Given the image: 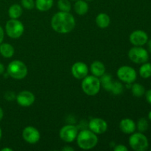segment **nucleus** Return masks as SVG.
Masks as SVG:
<instances>
[{
  "instance_id": "nucleus-1",
  "label": "nucleus",
  "mask_w": 151,
  "mask_h": 151,
  "mask_svg": "<svg viewBox=\"0 0 151 151\" xmlns=\"http://www.w3.org/2000/svg\"><path fill=\"white\" fill-rule=\"evenodd\" d=\"M51 26L55 32L66 34L75 28V19L69 12H58L52 18Z\"/></svg>"
},
{
  "instance_id": "nucleus-2",
  "label": "nucleus",
  "mask_w": 151,
  "mask_h": 151,
  "mask_svg": "<svg viewBox=\"0 0 151 151\" xmlns=\"http://www.w3.org/2000/svg\"><path fill=\"white\" fill-rule=\"evenodd\" d=\"M77 143L80 148L83 150H90L97 145L98 138L97 134L91 130H83L77 136Z\"/></svg>"
},
{
  "instance_id": "nucleus-3",
  "label": "nucleus",
  "mask_w": 151,
  "mask_h": 151,
  "mask_svg": "<svg viewBox=\"0 0 151 151\" xmlns=\"http://www.w3.org/2000/svg\"><path fill=\"white\" fill-rule=\"evenodd\" d=\"M81 87L86 94L88 96H94L100 91L101 88L100 81L94 75H87L83 79Z\"/></svg>"
},
{
  "instance_id": "nucleus-4",
  "label": "nucleus",
  "mask_w": 151,
  "mask_h": 151,
  "mask_svg": "<svg viewBox=\"0 0 151 151\" xmlns=\"http://www.w3.org/2000/svg\"><path fill=\"white\" fill-rule=\"evenodd\" d=\"M7 73L13 79L22 80L27 75V67L24 62L15 60L8 64Z\"/></svg>"
},
{
  "instance_id": "nucleus-5",
  "label": "nucleus",
  "mask_w": 151,
  "mask_h": 151,
  "mask_svg": "<svg viewBox=\"0 0 151 151\" xmlns=\"http://www.w3.org/2000/svg\"><path fill=\"white\" fill-rule=\"evenodd\" d=\"M129 145L135 151H145L149 146V142L142 133H133L129 138Z\"/></svg>"
},
{
  "instance_id": "nucleus-6",
  "label": "nucleus",
  "mask_w": 151,
  "mask_h": 151,
  "mask_svg": "<svg viewBox=\"0 0 151 151\" xmlns=\"http://www.w3.org/2000/svg\"><path fill=\"white\" fill-rule=\"evenodd\" d=\"M24 27L18 19H10L5 24V32L10 38L16 39L20 38L24 33Z\"/></svg>"
},
{
  "instance_id": "nucleus-7",
  "label": "nucleus",
  "mask_w": 151,
  "mask_h": 151,
  "mask_svg": "<svg viewBox=\"0 0 151 151\" xmlns=\"http://www.w3.org/2000/svg\"><path fill=\"white\" fill-rule=\"evenodd\" d=\"M128 58L131 61L137 64H142L148 60L149 53L143 47L134 46L128 52Z\"/></svg>"
},
{
  "instance_id": "nucleus-8",
  "label": "nucleus",
  "mask_w": 151,
  "mask_h": 151,
  "mask_svg": "<svg viewBox=\"0 0 151 151\" xmlns=\"http://www.w3.org/2000/svg\"><path fill=\"white\" fill-rule=\"evenodd\" d=\"M118 78L125 83H133L137 80V74L135 69L129 66H122L116 72Z\"/></svg>"
},
{
  "instance_id": "nucleus-9",
  "label": "nucleus",
  "mask_w": 151,
  "mask_h": 151,
  "mask_svg": "<svg viewBox=\"0 0 151 151\" xmlns=\"http://www.w3.org/2000/svg\"><path fill=\"white\" fill-rule=\"evenodd\" d=\"M78 134V130L73 125H66L60 130V138L65 142H72L75 141Z\"/></svg>"
},
{
  "instance_id": "nucleus-10",
  "label": "nucleus",
  "mask_w": 151,
  "mask_h": 151,
  "mask_svg": "<svg viewBox=\"0 0 151 151\" xmlns=\"http://www.w3.org/2000/svg\"><path fill=\"white\" fill-rule=\"evenodd\" d=\"M22 137L25 142L29 144H35L39 141L41 134L38 130L33 126H27L22 131Z\"/></svg>"
},
{
  "instance_id": "nucleus-11",
  "label": "nucleus",
  "mask_w": 151,
  "mask_h": 151,
  "mask_svg": "<svg viewBox=\"0 0 151 151\" xmlns=\"http://www.w3.org/2000/svg\"><path fill=\"white\" fill-rule=\"evenodd\" d=\"M88 128L96 134H103L107 131L108 124L101 118H93L88 122Z\"/></svg>"
},
{
  "instance_id": "nucleus-12",
  "label": "nucleus",
  "mask_w": 151,
  "mask_h": 151,
  "mask_svg": "<svg viewBox=\"0 0 151 151\" xmlns=\"http://www.w3.org/2000/svg\"><path fill=\"white\" fill-rule=\"evenodd\" d=\"M129 39L130 42L133 45L136 47H142L143 45L147 44L148 41V35L145 31L138 29L131 32Z\"/></svg>"
},
{
  "instance_id": "nucleus-13",
  "label": "nucleus",
  "mask_w": 151,
  "mask_h": 151,
  "mask_svg": "<svg viewBox=\"0 0 151 151\" xmlns=\"http://www.w3.org/2000/svg\"><path fill=\"white\" fill-rule=\"evenodd\" d=\"M18 104L22 107L32 106L35 100V95L29 91H22L18 94L16 98Z\"/></svg>"
},
{
  "instance_id": "nucleus-14",
  "label": "nucleus",
  "mask_w": 151,
  "mask_h": 151,
  "mask_svg": "<svg viewBox=\"0 0 151 151\" xmlns=\"http://www.w3.org/2000/svg\"><path fill=\"white\" fill-rule=\"evenodd\" d=\"M88 66L83 62H76L72 66V74L74 78L77 79H83L88 75Z\"/></svg>"
},
{
  "instance_id": "nucleus-15",
  "label": "nucleus",
  "mask_w": 151,
  "mask_h": 151,
  "mask_svg": "<svg viewBox=\"0 0 151 151\" xmlns=\"http://www.w3.org/2000/svg\"><path fill=\"white\" fill-rule=\"evenodd\" d=\"M119 128L124 134H131L135 131L136 128H137V125L133 119L125 118V119H122L119 122Z\"/></svg>"
},
{
  "instance_id": "nucleus-16",
  "label": "nucleus",
  "mask_w": 151,
  "mask_h": 151,
  "mask_svg": "<svg viewBox=\"0 0 151 151\" xmlns=\"http://www.w3.org/2000/svg\"><path fill=\"white\" fill-rule=\"evenodd\" d=\"M90 70L93 75L97 77V78H100L106 72V67L101 61L96 60L91 64Z\"/></svg>"
},
{
  "instance_id": "nucleus-17",
  "label": "nucleus",
  "mask_w": 151,
  "mask_h": 151,
  "mask_svg": "<svg viewBox=\"0 0 151 151\" xmlns=\"http://www.w3.org/2000/svg\"><path fill=\"white\" fill-rule=\"evenodd\" d=\"M75 12L79 16H83L88 10V4L85 0H76L74 4Z\"/></svg>"
},
{
  "instance_id": "nucleus-18",
  "label": "nucleus",
  "mask_w": 151,
  "mask_h": 151,
  "mask_svg": "<svg viewBox=\"0 0 151 151\" xmlns=\"http://www.w3.org/2000/svg\"><path fill=\"white\" fill-rule=\"evenodd\" d=\"M14 47L8 43H1L0 44V54L5 58H10L14 55Z\"/></svg>"
},
{
  "instance_id": "nucleus-19",
  "label": "nucleus",
  "mask_w": 151,
  "mask_h": 151,
  "mask_svg": "<svg viewBox=\"0 0 151 151\" xmlns=\"http://www.w3.org/2000/svg\"><path fill=\"white\" fill-rule=\"evenodd\" d=\"M110 23V17L106 13H101L97 15L96 17V24L101 29H105V28L108 27Z\"/></svg>"
},
{
  "instance_id": "nucleus-20",
  "label": "nucleus",
  "mask_w": 151,
  "mask_h": 151,
  "mask_svg": "<svg viewBox=\"0 0 151 151\" xmlns=\"http://www.w3.org/2000/svg\"><path fill=\"white\" fill-rule=\"evenodd\" d=\"M53 3L54 0H35V6L39 11L45 12L52 7Z\"/></svg>"
},
{
  "instance_id": "nucleus-21",
  "label": "nucleus",
  "mask_w": 151,
  "mask_h": 151,
  "mask_svg": "<svg viewBox=\"0 0 151 151\" xmlns=\"http://www.w3.org/2000/svg\"><path fill=\"white\" fill-rule=\"evenodd\" d=\"M23 13L22 6L18 4H13L9 7L8 9V15L10 19H18Z\"/></svg>"
},
{
  "instance_id": "nucleus-22",
  "label": "nucleus",
  "mask_w": 151,
  "mask_h": 151,
  "mask_svg": "<svg viewBox=\"0 0 151 151\" xmlns=\"http://www.w3.org/2000/svg\"><path fill=\"white\" fill-rule=\"evenodd\" d=\"M100 83H101V86H103V88L106 89V91H110L114 82L111 75L110 74H104V75L100 77Z\"/></svg>"
},
{
  "instance_id": "nucleus-23",
  "label": "nucleus",
  "mask_w": 151,
  "mask_h": 151,
  "mask_svg": "<svg viewBox=\"0 0 151 151\" xmlns=\"http://www.w3.org/2000/svg\"><path fill=\"white\" fill-rule=\"evenodd\" d=\"M139 72L140 76H141L142 78L147 79V78H150L151 77V63H147V62L142 63V66H140Z\"/></svg>"
},
{
  "instance_id": "nucleus-24",
  "label": "nucleus",
  "mask_w": 151,
  "mask_h": 151,
  "mask_svg": "<svg viewBox=\"0 0 151 151\" xmlns=\"http://www.w3.org/2000/svg\"><path fill=\"white\" fill-rule=\"evenodd\" d=\"M131 91L134 97H140L143 96L145 93V89L144 86L140 83H134L131 86Z\"/></svg>"
},
{
  "instance_id": "nucleus-25",
  "label": "nucleus",
  "mask_w": 151,
  "mask_h": 151,
  "mask_svg": "<svg viewBox=\"0 0 151 151\" xmlns=\"http://www.w3.org/2000/svg\"><path fill=\"white\" fill-rule=\"evenodd\" d=\"M58 7L60 11L69 12L71 10V3L69 0H58Z\"/></svg>"
},
{
  "instance_id": "nucleus-26",
  "label": "nucleus",
  "mask_w": 151,
  "mask_h": 151,
  "mask_svg": "<svg viewBox=\"0 0 151 151\" xmlns=\"http://www.w3.org/2000/svg\"><path fill=\"white\" fill-rule=\"evenodd\" d=\"M110 91H111L112 94H115V95H119V94H122L123 91V86L120 82L114 81Z\"/></svg>"
},
{
  "instance_id": "nucleus-27",
  "label": "nucleus",
  "mask_w": 151,
  "mask_h": 151,
  "mask_svg": "<svg viewBox=\"0 0 151 151\" xmlns=\"http://www.w3.org/2000/svg\"><path fill=\"white\" fill-rule=\"evenodd\" d=\"M149 124L145 118H140L137 122V128L139 132L143 133L148 129Z\"/></svg>"
},
{
  "instance_id": "nucleus-28",
  "label": "nucleus",
  "mask_w": 151,
  "mask_h": 151,
  "mask_svg": "<svg viewBox=\"0 0 151 151\" xmlns=\"http://www.w3.org/2000/svg\"><path fill=\"white\" fill-rule=\"evenodd\" d=\"M21 4L22 7L27 10H32L35 7L34 0H21Z\"/></svg>"
},
{
  "instance_id": "nucleus-29",
  "label": "nucleus",
  "mask_w": 151,
  "mask_h": 151,
  "mask_svg": "<svg viewBox=\"0 0 151 151\" xmlns=\"http://www.w3.org/2000/svg\"><path fill=\"white\" fill-rule=\"evenodd\" d=\"M4 97L6 100H7V101H13V100H16V95L13 91H6L5 94H4Z\"/></svg>"
},
{
  "instance_id": "nucleus-30",
  "label": "nucleus",
  "mask_w": 151,
  "mask_h": 151,
  "mask_svg": "<svg viewBox=\"0 0 151 151\" xmlns=\"http://www.w3.org/2000/svg\"><path fill=\"white\" fill-rule=\"evenodd\" d=\"M114 151H128V147L123 145H117L114 148Z\"/></svg>"
},
{
  "instance_id": "nucleus-31",
  "label": "nucleus",
  "mask_w": 151,
  "mask_h": 151,
  "mask_svg": "<svg viewBox=\"0 0 151 151\" xmlns=\"http://www.w3.org/2000/svg\"><path fill=\"white\" fill-rule=\"evenodd\" d=\"M145 97H146V100L147 101V103H149L150 104H151V89L147 90V91H145Z\"/></svg>"
},
{
  "instance_id": "nucleus-32",
  "label": "nucleus",
  "mask_w": 151,
  "mask_h": 151,
  "mask_svg": "<svg viewBox=\"0 0 151 151\" xmlns=\"http://www.w3.org/2000/svg\"><path fill=\"white\" fill-rule=\"evenodd\" d=\"M4 31L3 29V28L0 26V44L2 43L3 39H4Z\"/></svg>"
},
{
  "instance_id": "nucleus-33",
  "label": "nucleus",
  "mask_w": 151,
  "mask_h": 151,
  "mask_svg": "<svg viewBox=\"0 0 151 151\" xmlns=\"http://www.w3.org/2000/svg\"><path fill=\"white\" fill-rule=\"evenodd\" d=\"M4 66L1 63H0V75H3L4 72Z\"/></svg>"
},
{
  "instance_id": "nucleus-34",
  "label": "nucleus",
  "mask_w": 151,
  "mask_h": 151,
  "mask_svg": "<svg viewBox=\"0 0 151 151\" xmlns=\"http://www.w3.org/2000/svg\"><path fill=\"white\" fill-rule=\"evenodd\" d=\"M62 150H63V151H73L74 149L72 148V147H69V146H66V147H63V148H62Z\"/></svg>"
},
{
  "instance_id": "nucleus-35",
  "label": "nucleus",
  "mask_w": 151,
  "mask_h": 151,
  "mask_svg": "<svg viewBox=\"0 0 151 151\" xmlns=\"http://www.w3.org/2000/svg\"><path fill=\"white\" fill-rule=\"evenodd\" d=\"M147 50H148L149 52L151 53V39L149 40V41H147Z\"/></svg>"
},
{
  "instance_id": "nucleus-36",
  "label": "nucleus",
  "mask_w": 151,
  "mask_h": 151,
  "mask_svg": "<svg viewBox=\"0 0 151 151\" xmlns=\"http://www.w3.org/2000/svg\"><path fill=\"white\" fill-rule=\"evenodd\" d=\"M3 116H4V111H3V109L0 107V121L3 119Z\"/></svg>"
},
{
  "instance_id": "nucleus-37",
  "label": "nucleus",
  "mask_w": 151,
  "mask_h": 151,
  "mask_svg": "<svg viewBox=\"0 0 151 151\" xmlns=\"http://www.w3.org/2000/svg\"><path fill=\"white\" fill-rule=\"evenodd\" d=\"M1 151H13V149L10 148V147H4L1 150Z\"/></svg>"
},
{
  "instance_id": "nucleus-38",
  "label": "nucleus",
  "mask_w": 151,
  "mask_h": 151,
  "mask_svg": "<svg viewBox=\"0 0 151 151\" xmlns=\"http://www.w3.org/2000/svg\"><path fill=\"white\" fill-rule=\"evenodd\" d=\"M1 137H2V131H1V128H0V140H1Z\"/></svg>"
},
{
  "instance_id": "nucleus-39",
  "label": "nucleus",
  "mask_w": 151,
  "mask_h": 151,
  "mask_svg": "<svg viewBox=\"0 0 151 151\" xmlns=\"http://www.w3.org/2000/svg\"><path fill=\"white\" fill-rule=\"evenodd\" d=\"M148 119L151 121V111L148 113Z\"/></svg>"
},
{
  "instance_id": "nucleus-40",
  "label": "nucleus",
  "mask_w": 151,
  "mask_h": 151,
  "mask_svg": "<svg viewBox=\"0 0 151 151\" xmlns=\"http://www.w3.org/2000/svg\"><path fill=\"white\" fill-rule=\"evenodd\" d=\"M85 1H93V0H85Z\"/></svg>"
},
{
  "instance_id": "nucleus-41",
  "label": "nucleus",
  "mask_w": 151,
  "mask_h": 151,
  "mask_svg": "<svg viewBox=\"0 0 151 151\" xmlns=\"http://www.w3.org/2000/svg\"><path fill=\"white\" fill-rule=\"evenodd\" d=\"M72 1H76V0H72Z\"/></svg>"
},
{
  "instance_id": "nucleus-42",
  "label": "nucleus",
  "mask_w": 151,
  "mask_h": 151,
  "mask_svg": "<svg viewBox=\"0 0 151 151\" xmlns=\"http://www.w3.org/2000/svg\"><path fill=\"white\" fill-rule=\"evenodd\" d=\"M150 150H151V148H150Z\"/></svg>"
}]
</instances>
